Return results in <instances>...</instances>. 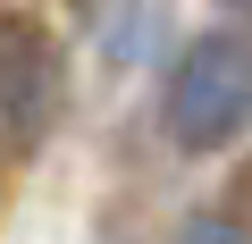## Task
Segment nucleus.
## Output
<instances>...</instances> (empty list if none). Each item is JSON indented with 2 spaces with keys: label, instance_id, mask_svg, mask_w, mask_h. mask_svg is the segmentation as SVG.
<instances>
[{
  "label": "nucleus",
  "instance_id": "f257e3e1",
  "mask_svg": "<svg viewBox=\"0 0 252 244\" xmlns=\"http://www.w3.org/2000/svg\"><path fill=\"white\" fill-rule=\"evenodd\" d=\"M160 127L177 152H227L252 135V34H193L177 51Z\"/></svg>",
  "mask_w": 252,
  "mask_h": 244
},
{
  "label": "nucleus",
  "instance_id": "20e7f679",
  "mask_svg": "<svg viewBox=\"0 0 252 244\" xmlns=\"http://www.w3.org/2000/svg\"><path fill=\"white\" fill-rule=\"evenodd\" d=\"M219 9H227V17H244V26H252V0H219Z\"/></svg>",
  "mask_w": 252,
  "mask_h": 244
},
{
  "label": "nucleus",
  "instance_id": "7ed1b4c3",
  "mask_svg": "<svg viewBox=\"0 0 252 244\" xmlns=\"http://www.w3.org/2000/svg\"><path fill=\"white\" fill-rule=\"evenodd\" d=\"M168 244H252V236H244V219H227V210H193Z\"/></svg>",
  "mask_w": 252,
  "mask_h": 244
},
{
  "label": "nucleus",
  "instance_id": "f03ea898",
  "mask_svg": "<svg viewBox=\"0 0 252 244\" xmlns=\"http://www.w3.org/2000/svg\"><path fill=\"white\" fill-rule=\"evenodd\" d=\"M67 109V51L34 9H0V127L42 143Z\"/></svg>",
  "mask_w": 252,
  "mask_h": 244
}]
</instances>
